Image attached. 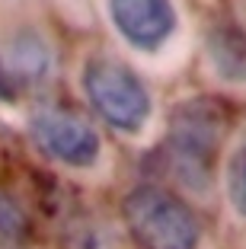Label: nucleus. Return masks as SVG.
<instances>
[{"instance_id":"obj_1","label":"nucleus","mask_w":246,"mask_h":249,"mask_svg":"<svg viewBox=\"0 0 246 249\" xmlns=\"http://www.w3.org/2000/svg\"><path fill=\"white\" fill-rule=\"evenodd\" d=\"M224 118L211 99H189L170 115V131L163 141V163L170 176L192 192H205L214 176V157L221 144Z\"/></svg>"},{"instance_id":"obj_2","label":"nucleus","mask_w":246,"mask_h":249,"mask_svg":"<svg viewBox=\"0 0 246 249\" xmlns=\"http://www.w3.org/2000/svg\"><path fill=\"white\" fill-rule=\"evenodd\" d=\"M125 227L141 249H195L202 227L186 201L160 185H138L122 205Z\"/></svg>"},{"instance_id":"obj_3","label":"nucleus","mask_w":246,"mask_h":249,"mask_svg":"<svg viewBox=\"0 0 246 249\" xmlns=\"http://www.w3.org/2000/svg\"><path fill=\"white\" fill-rule=\"evenodd\" d=\"M83 89L93 109L118 131L134 134L151 118V96L144 83L118 61H90L83 71Z\"/></svg>"},{"instance_id":"obj_4","label":"nucleus","mask_w":246,"mask_h":249,"mask_svg":"<svg viewBox=\"0 0 246 249\" xmlns=\"http://www.w3.org/2000/svg\"><path fill=\"white\" fill-rule=\"evenodd\" d=\"M32 138L51 160L64 166H93L99 160V134L71 112L45 109L32 118Z\"/></svg>"},{"instance_id":"obj_5","label":"nucleus","mask_w":246,"mask_h":249,"mask_svg":"<svg viewBox=\"0 0 246 249\" xmlns=\"http://www.w3.org/2000/svg\"><path fill=\"white\" fill-rule=\"evenodd\" d=\"M109 16L138 52H157L176 32V10L170 0H109Z\"/></svg>"},{"instance_id":"obj_6","label":"nucleus","mask_w":246,"mask_h":249,"mask_svg":"<svg viewBox=\"0 0 246 249\" xmlns=\"http://www.w3.org/2000/svg\"><path fill=\"white\" fill-rule=\"evenodd\" d=\"M48 48L36 36H19L13 42V71L22 80H42L48 73Z\"/></svg>"},{"instance_id":"obj_7","label":"nucleus","mask_w":246,"mask_h":249,"mask_svg":"<svg viewBox=\"0 0 246 249\" xmlns=\"http://www.w3.org/2000/svg\"><path fill=\"white\" fill-rule=\"evenodd\" d=\"M26 240H29V220L13 198L0 192V243L3 246H22Z\"/></svg>"},{"instance_id":"obj_8","label":"nucleus","mask_w":246,"mask_h":249,"mask_svg":"<svg viewBox=\"0 0 246 249\" xmlns=\"http://www.w3.org/2000/svg\"><path fill=\"white\" fill-rule=\"evenodd\" d=\"M227 195H230V205L240 217H246V134L237 144L230 163H227Z\"/></svg>"},{"instance_id":"obj_9","label":"nucleus","mask_w":246,"mask_h":249,"mask_svg":"<svg viewBox=\"0 0 246 249\" xmlns=\"http://www.w3.org/2000/svg\"><path fill=\"white\" fill-rule=\"evenodd\" d=\"M0 96H3V99L13 96V83H10V77L3 73V67H0Z\"/></svg>"}]
</instances>
